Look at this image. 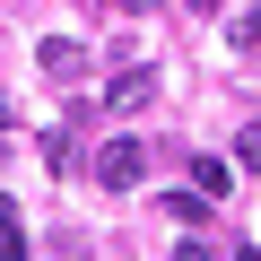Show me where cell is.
Returning a JSON list of instances; mask_svg holds the SVG:
<instances>
[{
	"label": "cell",
	"mask_w": 261,
	"mask_h": 261,
	"mask_svg": "<svg viewBox=\"0 0 261 261\" xmlns=\"http://www.w3.org/2000/svg\"><path fill=\"white\" fill-rule=\"evenodd\" d=\"M140 174H148V140H105L96 148V183L105 192H130Z\"/></svg>",
	"instance_id": "obj_1"
},
{
	"label": "cell",
	"mask_w": 261,
	"mask_h": 261,
	"mask_svg": "<svg viewBox=\"0 0 261 261\" xmlns=\"http://www.w3.org/2000/svg\"><path fill=\"white\" fill-rule=\"evenodd\" d=\"M35 61H44V79H53V87H79V79H87V44H70V35H44V53H35Z\"/></svg>",
	"instance_id": "obj_2"
},
{
	"label": "cell",
	"mask_w": 261,
	"mask_h": 261,
	"mask_svg": "<svg viewBox=\"0 0 261 261\" xmlns=\"http://www.w3.org/2000/svg\"><path fill=\"white\" fill-rule=\"evenodd\" d=\"M148 96H157V70H122V79L105 87V105H113V113H140Z\"/></svg>",
	"instance_id": "obj_3"
},
{
	"label": "cell",
	"mask_w": 261,
	"mask_h": 261,
	"mask_svg": "<svg viewBox=\"0 0 261 261\" xmlns=\"http://www.w3.org/2000/svg\"><path fill=\"white\" fill-rule=\"evenodd\" d=\"M0 261H27V226H18V200L0 192Z\"/></svg>",
	"instance_id": "obj_4"
},
{
	"label": "cell",
	"mask_w": 261,
	"mask_h": 261,
	"mask_svg": "<svg viewBox=\"0 0 261 261\" xmlns=\"http://www.w3.org/2000/svg\"><path fill=\"white\" fill-rule=\"evenodd\" d=\"M226 183H235V174H226V157H192V192H209V200H226Z\"/></svg>",
	"instance_id": "obj_5"
},
{
	"label": "cell",
	"mask_w": 261,
	"mask_h": 261,
	"mask_svg": "<svg viewBox=\"0 0 261 261\" xmlns=\"http://www.w3.org/2000/svg\"><path fill=\"white\" fill-rule=\"evenodd\" d=\"M157 209H174V218H183V226H200V218H209V192H166V200H157Z\"/></svg>",
	"instance_id": "obj_6"
},
{
	"label": "cell",
	"mask_w": 261,
	"mask_h": 261,
	"mask_svg": "<svg viewBox=\"0 0 261 261\" xmlns=\"http://www.w3.org/2000/svg\"><path fill=\"white\" fill-rule=\"evenodd\" d=\"M235 166H252V174H261V122H244V130H235Z\"/></svg>",
	"instance_id": "obj_7"
},
{
	"label": "cell",
	"mask_w": 261,
	"mask_h": 261,
	"mask_svg": "<svg viewBox=\"0 0 261 261\" xmlns=\"http://www.w3.org/2000/svg\"><path fill=\"white\" fill-rule=\"evenodd\" d=\"M235 261H261V244H235Z\"/></svg>",
	"instance_id": "obj_8"
},
{
	"label": "cell",
	"mask_w": 261,
	"mask_h": 261,
	"mask_svg": "<svg viewBox=\"0 0 261 261\" xmlns=\"http://www.w3.org/2000/svg\"><path fill=\"white\" fill-rule=\"evenodd\" d=\"M192 9H226V0H192Z\"/></svg>",
	"instance_id": "obj_9"
}]
</instances>
